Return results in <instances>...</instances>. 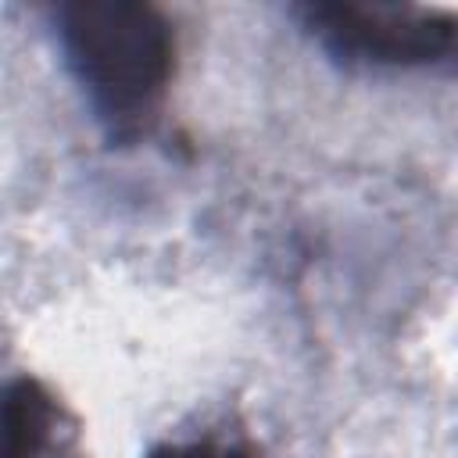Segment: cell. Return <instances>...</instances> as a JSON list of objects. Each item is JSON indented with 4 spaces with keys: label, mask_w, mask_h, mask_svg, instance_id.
Listing matches in <instances>:
<instances>
[{
    "label": "cell",
    "mask_w": 458,
    "mask_h": 458,
    "mask_svg": "<svg viewBox=\"0 0 458 458\" xmlns=\"http://www.w3.org/2000/svg\"><path fill=\"white\" fill-rule=\"evenodd\" d=\"M54 36L107 140H143L165 111L179 64L172 18L143 0H72L54 7Z\"/></svg>",
    "instance_id": "cell-1"
},
{
    "label": "cell",
    "mask_w": 458,
    "mask_h": 458,
    "mask_svg": "<svg viewBox=\"0 0 458 458\" xmlns=\"http://www.w3.org/2000/svg\"><path fill=\"white\" fill-rule=\"evenodd\" d=\"M301 29L351 68H433L454 54L458 18L451 7L311 0L293 7Z\"/></svg>",
    "instance_id": "cell-2"
},
{
    "label": "cell",
    "mask_w": 458,
    "mask_h": 458,
    "mask_svg": "<svg viewBox=\"0 0 458 458\" xmlns=\"http://www.w3.org/2000/svg\"><path fill=\"white\" fill-rule=\"evenodd\" d=\"M61 404L32 376L0 386V458H47L57 444Z\"/></svg>",
    "instance_id": "cell-3"
},
{
    "label": "cell",
    "mask_w": 458,
    "mask_h": 458,
    "mask_svg": "<svg viewBox=\"0 0 458 458\" xmlns=\"http://www.w3.org/2000/svg\"><path fill=\"white\" fill-rule=\"evenodd\" d=\"M143 458H254V444L233 437H200L186 444H154Z\"/></svg>",
    "instance_id": "cell-4"
}]
</instances>
